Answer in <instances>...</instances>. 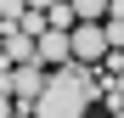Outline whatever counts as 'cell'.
<instances>
[{"label": "cell", "instance_id": "obj_8", "mask_svg": "<svg viewBox=\"0 0 124 118\" xmlns=\"http://www.w3.org/2000/svg\"><path fill=\"white\" fill-rule=\"evenodd\" d=\"M28 6H34V11H51V6H56V0H28Z\"/></svg>", "mask_w": 124, "mask_h": 118}, {"label": "cell", "instance_id": "obj_2", "mask_svg": "<svg viewBox=\"0 0 124 118\" xmlns=\"http://www.w3.org/2000/svg\"><path fill=\"white\" fill-rule=\"evenodd\" d=\"M68 39H73V62H101V56L113 51L101 23H73V28H68Z\"/></svg>", "mask_w": 124, "mask_h": 118}, {"label": "cell", "instance_id": "obj_1", "mask_svg": "<svg viewBox=\"0 0 124 118\" xmlns=\"http://www.w3.org/2000/svg\"><path fill=\"white\" fill-rule=\"evenodd\" d=\"M45 79H51L45 62H17V68H6L0 90H11V96H17V107H34V101H39V90H45Z\"/></svg>", "mask_w": 124, "mask_h": 118}, {"label": "cell", "instance_id": "obj_5", "mask_svg": "<svg viewBox=\"0 0 124 118\" xmlns=\"http://www.w3.org/2000/svg\"><path fill=\"white\" fill-rule=\"evenodd\" d=\"M73 11H79V23H101L113 11V0H73Z\"/></svg>", "mask_w": 124, "mask_h": 118}, {"label": "cell", "instance_id": "obj_7", "mask_svg": "<svg viewBox=\"0 0 124 118\" xmlns=\"http://www.w3.org/2000/svg\"><path fill=\"white\" fill-rule=\"evenodd\" d=\"M101 28H107V45H124V17H101Z\"/></svg>", "mask_w": 124, "mask_h": 118}, {"label": "cell", "instance_id": "obj_10", "mask_svg": "<svg viewBox=\"0 0 124 118\" xmlns=\"http://www.w3.org/2000/svg\"><path fill=\"white\" fill-rule=\"evenodd\" d=\"M107 118H124V107H118V112H107Z\"/></svg>", "mask_w": 124, "mask_h": 118}, {"label": "cell", "instance_id": "obj_9", "mask_svg": "<svg viewBox=\"0 0 124 118\" xmlns=\"http://www.w3.org/2000/svg\"><path fill=\"white\" fill-rule=\"evenodd\" d=\"M11 118H34V107H17V112H11Z\"/></svg>", "mask_w": 124, "mask_h": 118}, {"label": "cell", "instance_id": "obj_6", "mask_svg": "<svg viewBox=\"0 0 124 118\" xmlns=\"http://www.w3.org/2000/svg\"><path fill=\"white\" fill-rule=\"evenodd\" d=\"M45 17H51V28H73V23H79V11H73V0H56V6H51Z\"/></svg>", "mask_w": 124, "mask_h": 118}, {"label": "cell", "instance_id": "obj_4", "mask_svg": "<svg viewBox=\"0 0 124 118\" xmlns=\"http://www.w3.org/2000/svg\"><path fill=\"white\" fill-rule=\"evenodd\" d=\"M39 62H45V68H68V62H73L68 28H45V34H39Z\"/></svg>", "mask_w": 124, "mask_h": 118}, {"label": "cell", "instance_id": "obj_3", "mask_svg": "<svg viewBox=\"0 0 124 118\" xmlns=\"http://www.w3.org/2000/svg\"><path fill=\"white\" fill-rule=\"evenodd\" d=\"M0 62H6V68H17V62H39V39H34L28 28H6V34H0Z\"/></svg>", "mask_w": 124, "mask_h": 118}]
</instances>
